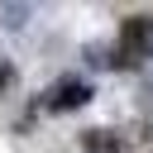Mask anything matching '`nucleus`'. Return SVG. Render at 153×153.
I'll return each instance as SVG.
<instances>
[{
	"label": "nucleus",
	"instance_id": "3",
	"mask_svg": "<svg viewBox=\"0 0 153 153\" xmlns=\"http://www.w3.org/2000/svg\"><path fill=\"white\" fill-rule=\"evenodd\" d=\"M81 148H86V153H124L110 129H86V134H81Z\"/></svg>",
	"mask_w": 153,
	"mask_h": 153
},
{
	"label": "nucleus",
	"instance_id": "5",
	"mask_svg": "<svg viewBox=\"0 0 153 153\" xmlns=\"http://www.w3.org/2000/svg\"><path fill=\"white\" fill-rule=\"evenodd\" d=\"M5 14H10V19H5V24H24V19H29V10H24V5H10V10H5Z\"/></svg>",
	"mask_w": 153,
	"mask_h": 153
},
{
	"label": "nucleus",
	"instance_id": "4",
	"mask_svg": "<svg viewBox=\"0 0 153 153\" xmlns=\"http://www.w3.org/2000/svg\"><path fill=\"white\" fill-rule=\"evenodd\" d=\"M10 81H14V67H10V62H5V57H0V96H5V91H10Z\"/></svg>",
	"mask_w": 153,
	"mask_h": 153
},
{
	"label": "nucleus",
	"instance_id": "2",
	"mask_svg": "<svg viewBox=\"0 0 153 153\" xmlns=\"http://www.w3.org/2000/svg\"><path fill=\"white\" fill-rule=\"evenodd\" d=\"M86 100H91V81L81 76H62L43 91V110H81Z\"/></svg>",
	"mask_w": 153,
	"mask_h": 153
},
{
	"label": "nucleus",
	"instance_id": "7",
	"mask_svg": "<svg viewBox=\"0 0 153 153\" xmlns=\"http://www.w3.org/2000/svg\"><path fill=\"white\" fill-rule=\"evenodd\" d=\"M148 115H153V96H148Z\"/></svg>",
	"mask_w": 153,
	"mask_h": 153
},
{
	"label": "nucleus",
	"instance_id": "1",
	"mask_svg": "<svg viewBox=\"0 0 153 153\" xmlns=\"http://www.w3.org/2000/svg\"><path fill=\"white\" fill-rule=\"evenodd\" d=\"M148 38H153V19L148 14H129L124 29H120V43H115V62L134 67L139 57H148Z\"/></svg>",
	"mask_w": 153,
	"mask_h": 153
},
{
	"label": "nucleus",
	"instance_id": "6",
	"mask_svg": "<svg viewBox=\"0 0 153 153\" xmlns=\"http://www.w3.org/2000/svg\"><path fill=\"white\" fill-rule=\"evenodd\" d=\"M148 62H153V38H148Z\"/></svg>",
	"mask_w": 153,
	"mask_h": 153
}]
</instances>
